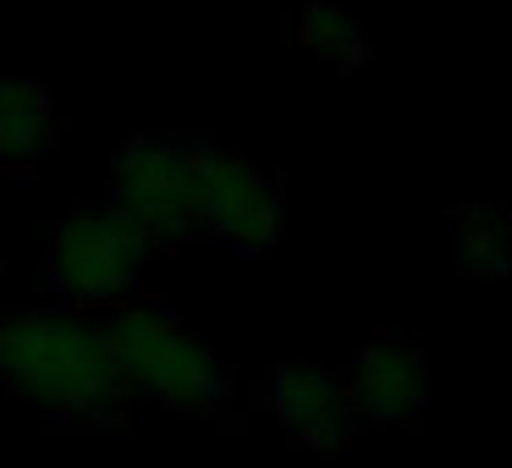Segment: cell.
<instances>
[{
  "label": "cell",
  "mask_w": 512,
  "mask_h": 468,
  "mask_svg": "<svg viewBox=\"0 0 512 468\" xmlns=\"http://www.w3.org/2000/svg\"><path fill=\"white\" fill-rule=\"evenodd\" d=\"M0 386L50 419H111L127 402L105 331L56 303L0 320Z\"/></svg>",
  "instance_id": "cell-1"
},
{
  "label": "cell",
  "mask_w": 512,
  "mask_h": 468,
  "mask_svg": "<svg viewBox=\"0 0 512 468\" xmlns=\"http://www.w3.org/2000/svg\"><path fill=\"white\" fill-rule=\"evenodd\" d=\"M127 391H149L166 408H215L232 391L221 358L210 353L204 336H193L177 320V309L155 298L116 303L111 320L100 325Z\"/></svg>",
  "instance_id": "cell-2"
},
{
  "label": "cell",
  "mask_w": 512,
  "mask_h": 468,
  "mask_svg": "<svg viewBox=\"0 0 512 468\" xmlns=\"http://www.w3.org/2000/svg\"><path fill=\"white\" fill-rule=\"evenodd\" d=\"M193 166L199 144L177 138H133L111 160V210L155 248H177L199 232L193 215Z\"/></svg>",
  "instance_id": "cell-3"
},
{
  "label": "cell",
  "mask_w": 512,
  "mask_h": 468,
  "mask_svg": "<svg viewBox=\"0 0 512 468\" xmlns=\"http://www.w3.org/2000/svg\"><path fill=\"white\" fill-rule=\"evenodd\" d=\"M149 243L116 210L72 215L45 243V281L72 303H122L144 276Z\"/></svg>",
  "instance_id": "cell-4"
},
{
  "label": "cell",
  "mask_w": 512,
  "mask_h": 468,
  "mask_svg": "<svg viewBox=\"0 0 512 468\" xmlns=\"http://www.w3.org/2000/svg\"><path fill=\"white\" fill-rule=\"evenodd\" d=\"M193 215L226 254H265V248H276L281 232V188L248 160L199 149Z\"/></svg>",
  "instance_id": "cell-5"
},
{
  "label": "cell",
  "mask_w": 512,
  "mask_h": 468,
  "mask_svg": "<svg viewBox=\"0 0 512 468\" xmlns=\"http://www.w3.org/2000/svg\"><path fill=\"white\" fill-rule=\"evenodd\" d=\"M342 386L353 397L358 419H375V424H408L424 408V397H430V375H424L419 347L391 331H375L358 342L353 375Z\"/></svg>",
  "instance_id": "cell-6"
},
{
  "label": "cell",
  "mask_w": 512,
  "mask_h": 468,
  "mask_svg": "<svg viewBox=\"0 0 512 468\" xmlns=\"http://www.w3.org/2000/svg\"><path fill=\"white\" fill-rule=\"evenodd\" d=\"M270 408H276V419L287 424L298 441L309 446H325V452H336V446H347L358 435V408L353 397H347L342 375H331V369L320 364H287L276 380H270Z\"/></svg>",
  "instance_id": "cell-7"
},
{
  "label": "cell",
  "mask_w": 512,
  "mask_h": 468,
  "mask_svg": "<svg viewBox=\"0 0 512 468\" xmlns=\"http://www.w3.org/2000/svg\"><path fill=\"white\" fill-rule=\"evenodd\" d=\"M50 94L28 78L0 83V160H28L50 133Z\"/></svg>",
  "instance_id": "cell-8"
},
{
  "label": "cell",
  "mask_w": 512,
  "mask_h": 468,
  "mask_svg": "<svg viewBox=\"0 0 512 468\" xmlns=\"http://www.w3.org/2000/svg\"><path fill=\"white\" fill-rule=\"evenodd\" d=\"M457 232V254L474 276H507L512 270V215L496 204H474L452 221Z\"/></svg>",
  "instance_id": "cell-9"
},
{
  "label": "cell",
  "mask_w": 512,
  "mask_h": 468,
  "mask_svg": "<svg viewBox=\"0 0 512 468\" xmlns=\"http://www.w3.org/2000/svg\"><path fill=\"white\" fill-rule=\"evenodd\" d=\"M298 45L303 50H320V56H336V61H364L369 56L358 23L342 12V6H331V0H303V12H298Z\"/></svg>",
  "instance_id": "cell-10"
}]
</instances>
